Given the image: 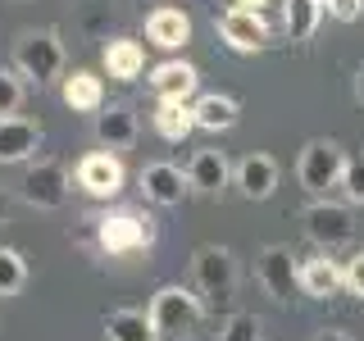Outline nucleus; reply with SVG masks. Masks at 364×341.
<instances>
[{
	"label": "nucleus",
	"mask_w": 364,
	"mask_h": 341,
	"mask_svg": "<svg viewBox=\"0 0 364 341\" xmlns=\"http://www.w3.org/2000/svg\"><path fill=\"white\" fill-rule=\"evenodd\" d=\"M146 41L159 45V50H182L191 41V18L173 5L155 9V14H146Z\"/></svg>",
	"instance_id": "obj_16"
},
{
	"label": "nucleus",
	"mask_w": 364,
	"mask_h": 341,
	"mask_svg": "<svg viewBox=\"0 0 364 341\" xmlns=\"http://www.w3.org/2000/svg\"><path fill=\"white\" fill-rule=\"evenodd\" d=\"M242 9H259V5H269V0H237Z\"/></svg>",
	"instance_id": "obj_34"
},
{
	"label": "nucleus",
	"mask_w": 364,
	"mask_h": 341,
	"mask_svg": "<svg viewBox=\"0 0 364 341\" xmlns=\"http://www.w3.org/2000/svg\"><path fill=\"white\" fill-rule=\"evenodd\" d=\"M341 287L364 301V250H355V255H350L346 264H341Z\"/></svg>",
	"instance_id": "obj_29"
},
{
	"label": "nucleus",
	"mask_w": 364,
	"mask_h": 341,
	"mask_svg": "<svg viewBox=\"0 0 364 341\" xmlns=\"http://www.w3.org/2000/svg\"><path fill=\"white\" fill-rule=\"evenodd\" d=\"M196 119H191V105H178V100H159L155 105V132L164 141H187Z\"/></svg>",
	"instance_id": "obj_23"
},
{
	"label": "nucleus",
	"mask_w": 364,
	"mask_h": 341,
	"mask_svg": "<svg viewBox=\"0 0 364 341\" xmlns=\"http://www.w3.org/2000/svg\"><path fill=\"white\" fill-rule=\"evenodd\" d=\"M14 73L28 77V82H55V77H64V41L60 32L41 28V32H23L14 41Z\"/></svg>",
	"instance_id": "obj_2"
},
{
	"label": "nucleus",
	"mask_w": 364,
	"mask_h": 341,
	"mask_svg": "<svg viewBox=\"0 0 364 341\" xmlns=\"http://www.w3.org/2000/svg\"><path fill=\"white\" fill-rule=\"evenodd\" d=\"M96 242L105 255H136V250H146L155 242V223L141 219V214H105L96 227Z\"/></svg>",
	"instance_id": "obj_6"
},
{
	"label": "nucleus",
	"mask_w": 364,
	"mask_h": 341,
	"mask_svg": "<svg viewBox=\"0 0 364 341\" xmlns=\"http://www.w3.org/2000/svg\"><path fill=\"white\" fill-rule=\"evenodd\" d=\"M146 318H151V328H155V341H182V337L196 332V323L205 318V305H200L196 291L173 287V282H168V287L155 291Z\"/></svg>",
	"instance_id": "obj_1"
},
{
	"label": "nucleus",
	"mask_w": 364,
	"mask_h": 341,
	"mask_svg": "<svg viewBox=\"0 0 364 341\" xmlns=\"http://www.w3.org/2000/svg\"><path fill=\"white\" fill-rule=\"evenodd\" d=\"M191 278H196V296L200 305H232L237 296V259L228 246H200L191 255Z\"/></svg>",
	"instance_id": "obj_3"
},
{
	"label": "nucleus",
	"mask_w": 364,
	"mask_h": 341,
	"mask_svg": "<svg viewBox=\"0 0 364 341\" xmlns=\"http://www.w3.org/2000/svg\"><path fill=\"white\" fill-rule=\"evenodd\" d=\"M141 191L146 200L159 205V210H173V205L187 200V173H182L178 164H146L141 168Z\"/></svg>",
	"instance_id": "obj_12"
},
{
	"label": "nucleus",
	"mask_w": 364,
	"mask_h": 341,
	"mask_svg": "<svg viewBox=\"0 0 364 341\" xmlns=\"http://www.w3.org/2000/svg\"><path fill=\"white\" fill-rule=\"evenodd\" d=\"M219 37L232 45V50L250 55V50H264V45H269V23H264L259 9L232 5V9H223V14H219Z\"/></svg>",
	"instance_id": "obj_9"
},
{
	"label": "nucleus",
	"mask_w": 364,
	"mask_h": 341,
	"mask_svg": "<svg viewBox=\"0 0 364 341\" xmlns=\"http://www.w3.org/2000/svg\"><path fill=\"white\" fill-rule=\"evenodd\" d=\"M96 141L105 146V151H128V146L136 141V114L128 105H109L96 114Z\"/></svg>",
	"instance_id": "obj_20"
},
{
	"label": "nucleus",
	"mask_w": 364,
	"mask_h": 341,
	"mask_svg": "<svg viewBox=\"0 0 364 341\" xmlns=\"http://www.w3.org/2000/svg\"><path fill=\"white\" fill-rule=\"evenodd\" d=\"M123 178L128 173H123L119 155H109V151H96V155L77 159V187L96 200H114L123 191Z\"/></svg>",
	"instance_id": "obj_10"
},
{
	"label": "nucleus",
	"mask_w": 364,
	"mask_h": 341,
	"mask_svg": "<svg viewBox=\"0 0 364 341\" xmlns=\"http://www.w3.org/2000/svg\"><path fill=\"white\" fill-rule=\"evenodd\" d=\"M355 100H360V105H364V64L355 68Z\"/></svg>",
	"instance_id": "obj_32"
},
{
	"label": "nucleus",
	"mask_w": 364,
	"mask_h": 341,
	"mask_svg": "<svg viewBox=\"0 0 364 341\" xmlns=\"http://www.w3.org/2000/svg\"><path fill=\"white\" fill-rule=\"evenodd\" d=\"M341 196H346V205H364V159H346V173H341Z\"/></svg>",
	"instance_id": "obj_28"
},
{
	"label": "nucleus",
	"mask_w": 364,
	"mask_h": 341,
	"mask_svg": "<svg viewBox=\"0 0 364 341\" xmlns=\"http://www.w3.org/2000/svg\"><path fill=\"white\" fill-rule=\"evenodd\" d=\"M323 9H328L337 23H355V18H364V0H323Z\"/></svg>",
	"instance_id": "obj_30"
},
{
	"label": "nucleus",
	"mask_w": 364,
	"mask_h": 341,
	"mask_svg": "<svg viewBox=\"0 0 364 341\" xmlns=\"http://www.w3.org/2000/svg\"><path fill=\"white\" fill-rule=\"evenodd\" d=\"M237 187H242L246 200H269L273 187H278V159L273 155H246L242 164L232 168Z\"/></svg>",
	"instance_id": "obj_15"
},
{
	"label": "nucleus",
	"mask_w": 364,
	"mask_h": 341,
	"mask_svg": "<svg viewBox=\"0 0 364 341\" xmlns=\"http://www.w3.org/2000/svg\"><path fill=\"white\" fill-rule=\"evenodd\" d=\"M196 87H200V73L187 60H164V64L151 68V91L159 100H178V105H187V100L196 96Z\"/></svg>",
	"instance_id": "obj_14"
},
{
	"label": "nucleus",
	"mask_w": 364,
	"mask_h": 341,
	"mask_svg": "<svg viewBox=\"0 0 364 341\" xmlns=\"http://www.w3.org/2000/svg\"><path fill=\"white\" fill-rule=\"evenodd\" d=\"M18 196L28 200L32 210H60V205L68 200V173H64V164H55V159H37V164L23 173Z\"/></svg>",
	"instance_id": "obj_8"
},
{
	"label": "nucleus",
	"mask_w": 364,
	"mask_h": 341,
	"mask_svg": "<svg viewBox=\"0 0 364 341\" xmlns=\"http://www.w3.org/2000/svg\"><path fill=\"white\" fill-rule=\"evenodd\" d=\"M305 223V237L323 250V255H333L337 246H346L350 237H355V219H350V205H337V200H310L301 214Z\"/></svg>",
	"instance_id": "obj_5"
},
{
	"label": "nucleus",
	"mask_w": 364,
	"mask_h": 341,
	"mask_svg": "<svg viewBox=\"0 0 364 341\" xmlns=\"http://www.w3.org/2000/svg\"><path fill=\"white\" fill-rule=\"evenodd\" d=\"M296 287H301L310 301H328V296H337L341 291V264L333 255H305L301 259V269H296Z\"/></svg>",
	"instance_id": "obj_13"
},
{
	"label": "nucleus",
	"mask_w": 364,
	"mask_h": 341,
	"mask_svg": "<svg viewBox=\"0 0 364 341\" xmlns=\"http://www.w3.org/2000/svg\"><path fill=\"white\" fill-rule=\"evenodd\" d=\"M60 96L73 114H100L105 109V82H100L96 73H87V68H73V73L64 77Z\"/></svg>",
	"instance_id": "obj_19"
},
{
	"label": "nucleus",
	"mask_w": 364,
	"mask_h": 341,
	"mask_svg": "<svg viewBox=\"0 0 364 341\" xmlns=\"http://www.w3.org/2000/svg\"><path fill=\"white\" fill-rule=\"evenodd\" d=\"M259 332H264V328H259L255 314H232V318L223 323L219 341H259Z\"/></svg>",
	"instance_id": "obj_27"
},
{
	"label": "nucleus",
	"mask_w": 364,
	"mask_h": 341,
	"mask_svg": "<svg viewBox=\"0 0 364 341\" xmlns=\"http://www.w3.org/2000/svg\"><path fill=\"white\" fill-rule=\"evenodd\" d=\"M296 269H301V259L291 255V246H264L259 250V259H255V278H259V287H264L278 305H291L296 301Z\"/></svg>",
	"instance_id": "obj_7"
},
{
	"label": "nucleus",
	"mask_w": 364,
	"mask_h": 341,
	"mask_svg": "<svg viewBox=\"0 0 364 341\" xmlns=\"http://www.w3.org/2000/svg\"><path fill=\"white\" fill-rule=\"evenodd\" d=\"M100 60H105V73L114 82H132L146 68V50H141V41H132V37H109L100 45Z\"/></svg>",
	"instance_id": "obj_18"
},
{
	"label": "nucleus",
	"mask_w": 364,
	"mask_h": 341,
	"mask_svg": "<svg viewBox=\"0 0 364 341\" xmlns=\"http://www.w3.org/2000/svg\"><path fill=\"white\" fill-rule=\"evenodd\" d=\"M314 341H355V337H350V332H341V328H318Z\"/></svg>",
	"instance_id": "obj_31"
},
{
	"label": "nucleus",
	"mask_w": 364,
	"mask_h": 341,
	"mask_svg": "<svg viewBox=\"0 0 364 341\" xmlns=\"http://www.w3.org/2000/svg\"><path fill=\"white\" fill-rule=\"evenodd\" d=\"M41 151V128L28 119H0V164H23Z\"/></svg>",
	"instance_id": "obj_17"
},
{
	"label": "nucleus",
	"mask_w": 364,
	"mask_h": 341,
	"mask_svg": "<svg viewBox=\"0 0 364 341\" xmlns=\"http://www.w3.org/2000/svg\"><path fill=\"white\" fill-rule=\"evenodd\" d=\"M318 18H323V0H287L282 5V28L291 41H310Z\"/></svg>",
	"instance_id": "obj_22"
},
{
	"label": "nucleus",
	"mask_w": 364,
	"mask_h": 341,
	"mask_svg": "<svg viewBox=\"0 0 364 341\" xmlns=\"http://www.w3.org/2000/svg\"><path fill=\"white\" fill-rule=\"evenodd\" d=\"M182 173H187L191 191H200V196H223V187L232 182V164H228L223 151H210V146H205V151H196L187 159Z\"/></svg>",
	"instance_id": "obj_11"
},
{
	"label": "nucleus",
	"mask_w": 364,
	"mask_h": 341,
	"mask_svg": "<svg viewBox=\"0 0 364 341\" xmlns=\"http://www.w3.org/2000/svg\"><path fill=\"white\" fill-rule=\"evenodd\" d=\"M191 119H196V128H205V132H228V128H237V119H242V105H237L232 96L210 91V96H200L196 105H191Z\"/></svg>",
	"instance_id": "obj_21"
},
{
	"label": "nucleus",
	"mask_w": 364,
	"mask_h": 341,
	"mask_svg": "<svg viewBox=\"0 0 364 341\" xmlns=\"http://www.w3.org/2000/svg\"><path fill=\"white\" fill-rule=\"evenodd\" d=\"M5 219H9V196L0 191V223H5Z\"/></svg>",
	"instance_id": "obj_33"
},
{
	"label": "nucleus",
	"mask_w": 364,
	"mask_h": 341,
	"mask_svg": "<svg viewBox=\"0 0 364 341\" xmlns=\"http://www.w3.org/2000/svg\"><path fill=\"white\" fill-rule=\"evenodd\" d=\"M341 173H346V151H341L337 141H328V136H314V141H305L301 164H296V178H301L305 191L323 196V191L341 187Z\"/></svg>",
	"instance_id": "obj_4"
},
{
	"label": "nucleus",
	"mask_w": 364,
	"mask_h": 341,
	"mask_svg": "<svg viewBox=\"0 0 364 341\" xmlns=\"http://www.w3.org/2000/svg\"><path fill=\"white\" fill-rule=\"evenodd\" d=\"M23 105V82L14 68H0V119H18Z\"/></svg>",
	"instance_id": "obj_26"
},
{
	"label": "nucleus",
	"mask_w": 364,
	"mask_h": 341,
	"mask_svg": "<svg viewBox=\"0 0 364 341\" xmlns=\"http://www.w3.org/2000/svg\"><path fill=\"white\" fill-rule=\"evenodd\" d=\"M105 337L109 341H155V328L141 310H114L105 314Z\"/></svg>",
	"instance_id": "obj_24"
},
{
	"label": "nucleus",
	"mask_w": 364,
	"mask_h": 341,
	"mask_svg": "<svg viewBox=\"0 0 364 341\" xmlns=\"http://www.w3.org/2000/svg\"><path fill=\"white\" fill-rule=\"evenodd\" d=\"M23 287H28V259H23L18 250L0 246V301H5V296H18Z\"/></svg>",
	"instance_id": "obj_25"
}]
</instances>
